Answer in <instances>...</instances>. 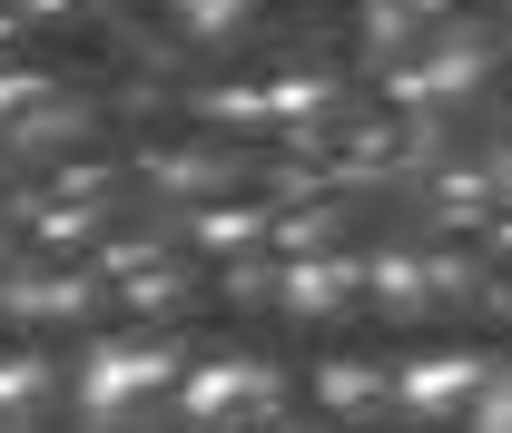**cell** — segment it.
Here are the masks:
<instances>
[{
	"label": "cell",
	"instance_id": "cell-5",
	"mask_svg": "<svg viewBox=\"0 0 512 433\" xmlns=\"http://www.w3.org/2000/svg\"><path fill=\"white\" fill-rule=\"evenodd\" d=\"M325 404L365 414V404H384V374H375V365H325Z\"/></svg>",
	"mask_w": 512,
	"mask_h": 433
},
{
	"label": "cell",
	"instance_id": "cell-4",
	"mask_svg": "<svg viewBox=\"0 0 512 433\" xmlns=\"http://www.w3.org/2000/svg\"><path fill=\"white\" fill-rule=\"evenodd\" d=\"M345 286H365V266H286V296H276V306L335 315V306H345Z\"/></svg>",
	"mask_w": 512,
	"mask_h": 433
},
{
	"label": "cell",
	"instance_id": "cell-3",
	"mask_svg": "<svg viewBox=\"0 0 512 433\" xmlns=\"http://www.w3.org/2000/svg\"><path fill=\"white\" fill-rule=\"evenodd\" d=\"M158 384H168V355H148V345H138V355H99V365H89V404L119 414V404L158 394Z\"/></svg>",
	"mask_w": 512,
	"mask_h": 433
},
{
	"label": "cell",
	"instance_id": "cell-1",
	"mask_svg": "<svg viewBox=\"0 0 512 433\" xmlns=\"http://www.w3.org/2000/svg\"><path fill=\"white\" fill-rule=\"evenodd\" d=\"M178 404H188V424H256V414H276V374L266 365H247V355H237V365H197L188 384H178Z\"/></svg>",
	"mask_w": 512,
	"mask_h": 433
},
{
	"label": "cell",
	"instance_id": "cell-2",
	"mask_svg": "<svg viewBox=\"0 0 512 433\" xmlns=\"http://www.w3.org/2000/svg\"><path fill=\"white\" fill-rule=\"evenodd\" d=\"M483 384H493V374L473 365V355H424L394 394H404L414 414H473V404H483Z\"/></svg>",
	"mask_w": 512,
	"mask_h": 433
},
{
	"label": "cell",
	"instance_id": "cell-6",
	"mask_svg": "<svg viewBox=\"0 0 512 433\" xmlns=\"http://www.w3.org/2000/svg\"><path fill=\"white\" fill-rule=\"evenodd\" d=\"M473 424H483V433H512V374H493V384H483V404H473Z\"/></svg>",
	"mask_w": 512,
	"mask_h": 433
}]
</instances>
